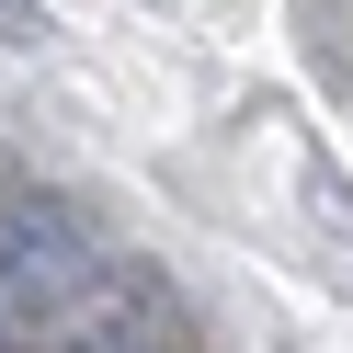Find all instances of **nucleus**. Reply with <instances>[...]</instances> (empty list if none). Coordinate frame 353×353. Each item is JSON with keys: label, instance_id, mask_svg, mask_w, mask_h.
I'll list each match as a JSON object with an SVG mask.
<instances>
[{"label": "nucleus", "instance_id": "f257e3e1", "mask_svg": "<svg viewBox=\"0 0 353 353\" xmlns=\"http://www.w3.org/2000/svg\"><path fill=\"white\" fill-rule=\"evenodd\" d=\"M171 330H183V307H171L160 274H103L92 296L69 307V330H57V353H171Z\"/></svg>", "mask_w": 353, "mask_h": 353}, {"label": "nucleus", "instance_id": "f03ea898", "mask_svg": "<svg viewBox=\"0 0 353 353\" xmlns=\"http://www.w3.org/2000/svg\"><path fill=\"white\" fill-rule=\"evenodd\" d=\"M307 23V57H319V80H353V23H330V0H296Z\"/></svg>", "mask_w": 353, "mask_h": 353}, {"label": "nucleus", "instance_id": "7ed1b4c3", "mask_svg": "<svg viewBox=\"0 0 353 353\" xmlns=\"http://www.w3.org/2000/svg\"><path fill=\"white\" fill-rule=\"evenodd\" d=\"M0 46H46V12L34 0H0Z\"/></svg>", "mask_w": 353, "mask_h": 353}, {"label": "nucleus", "instance_id": "20e7f679", "mask_svg": "<svg viewBox=\"0 0 353 353\" xmlns=\"http://www.w3.org/2000/svg\"><path fill=\"white\" fill-rule=\"evenodd\" d=\"M307 194H319V216H330V239H353V183H330V171H319V183H307Z\"/></svg>", "mask_w": 353, "mask_h": 353}]
</instances>
